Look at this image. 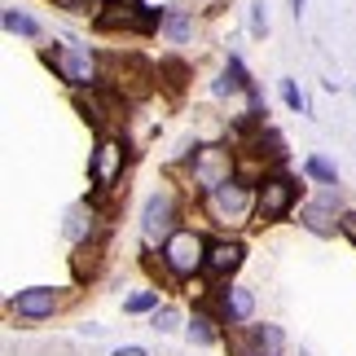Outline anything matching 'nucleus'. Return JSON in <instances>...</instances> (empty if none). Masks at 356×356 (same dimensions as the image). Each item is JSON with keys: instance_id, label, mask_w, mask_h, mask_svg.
<instances>
[{"instance_id": "nucleus-14", "label": "nucleus", "mask_w": 356, "mask_h": 356, "mask_svg": "<svg viewBox=\"0 0 356 356\" xmlns=\"http://www.w3.org/2000/svg\"><path fill=\"white\" fill-rule=\"evenodd\" d=\"M102 251H106V242L102 238H88V242H79V251H75V277H92L97 273V264H102Z\"/></svg>"}, {"instance_id": "nucleus-25", "label": "nucleus", "mask_w": 356, "mask_h": 356, "mask_svg": "<svg viewBox=\"0 0 356 356\" xmlns=\"http://www.w3.org/2000/svg\"><path fill=\"white\" fill-rule=\"evenodd\" d=\"M339 234L356 246V211H343V216H339Z\"/></svg>"}, {"instance_id": "nucleus-23", "label": "nucleus", "mask_w": 356, "mask_h": 356, "mask_svg": "<svg viewBox=\"0 0 356 356\" xmlns=\"http://www.w3.org/2000/svg\"><path fill=\"white\" fill-rule=\"evenodd\" d=\"M282 102L291 106V111H308V102H304V92L295 88V79H282Z\"/></svg>"}, {"instance_id": "nucleus-5", "label": "nucleus", "mask_w": 356, "mask_h": 356, "mask_svg": "<svg viewBox=\"0 0 356 356\" xmlns=\"http://www.w3.org/2000/svg\"><path fill=\"white\" fill-rule=\"evenodd\" d=\"M189 168H194V185L202 189V194H211V189H220L225 181H234V154H229L225 145H202V149H194Z\"/></svg>"}, {"instance_id": "nucleus-8", "label": "nucleus", "mask_w": 356, "mask_h": 356, "mask_svg": "<svg viewBox=\"0 0 356 356\" xmlns=\"http://www.w3.org/2000/svg\"><path fill=\"white\" fill-rule=\"evenodd\" d=\"M88 176H92V185H97V194H106V189L123 176V145L115 141V136H102L97 141L92 163H88Z\"/></svg>"}, {"instance_id": "nucleus-26", "label": "nucleus", "mask_w": 356, "mask_h": 356, "mask_svg": "<svg viewBox=\"0 0 356 356\" xmlns=\"http://www.w3.org/2000/svg\"><path fill=\"white\" fill-rule=\"evenodd\" d=\"M251 31H255V35H264V31H268V13H264V0H259V5H255V13H251Z\"/></svg>"}, {"instance_id": "nucleus-15", "label": "nucleus", "mask_w": 356, "mask_h": 356, "mask_svg": "<svg viewBox=\"0 0 356 356\" xmlns=\"http://www.w3.org/2000/svg\"><path fill=\"white\" fill-rule=\"evenodd\" d=\"M255 348L259 356H286V334L277 330V325H255Z\"/></svg>"}, {"instance_id": "nucleus-7", "label": "nucleus", "mask_w": 356, "mask_h": 356, "mask_svg": "<svg viewBox=\"0 0 356 356\" xmlns=\"http://www.w3.org/2000/svg\"><path fill=\"white\" fill-rule=\"evenodd\" d=\"M141 234L145 242H168L176 234V198L172 194H149L141 211Z\"/></svg>"}, {"instance_id": "nucleus-27", "label": "nucleus", "mask_w": 356, "mask_h": 356, "mask_svg": "<svg viewBox=\"0 0 356 356\" xmlns=\"http://www.w3.org/2000/svg\"><path fill=\"white\" fill-rule=\"evenodd\" d=\"M111 356H149V352L136 348V343H128V348H119V352H111Z\"/></svg>"}, {"instance_id": "nucleus-19", "label": "nucleus", "mask_w": 356, "mask_h": 356, "mask_svg": "<svg viewBox=\"0 0 356 356\" xmlns=\"http://www.w3.org/2000/svg\"><path fill=\"white\" fill-rule=\"evenodd\" d=\"M189 339H194V343H202V348L220 339V334H216V321L207 317V312H194V321H189Z\"/></svg>"}, {"instance_id": "nucleus-18", "label": "nucleus", "mask_w": 356, "mask_h": 356, "mask_svg": "<svg viewBox=\"0 0 356 356\" xmlns=\"http://www.w3.org/2000/svg\"><path fill=\"white\" fill-rule=\"evenodd\" d=\"M304 172L312 176V181H321V185H339V168L330 159H321V154H312L308 163H304Z\"/></svg>"}, {"instance_id": "nucleus-12", "label": "nucleus", "mask_w": 356, "mask_h": 356, "mask_svg": "<svg viewBox=\"0 0 356 356\" xmlns=\"http://www.w3.org/2000/svg\"><path fill=\"white\" fill-rule=\"evenodd\" d=\"M299 220H304L317 238H330L334 229H339V220H334V198H325V202H308V207L299 211Z\"/></svg>"}, {"instance_id": "nucleus-24", "label": "nucleus", "mask_w": 356, "mask_h": 356, "mask_svg": "<svg viewBox=\"0 0 356 356\" xmlns=\"http://www.w3.org/2000/svg\"><path fill=\"white\" fill-rule=\"evenodd\" d=\"M154 330H159V334L176 330V308H154Z\"/></svg>"}, {"instance_id": "nucleus-9", "label": "nucleus", "mask_w": 356, "mask_h": 356, "mask_svg": "<svg viewBox=\"0 0 356 356\" xmlns=\"http://www.w3.org/2000/svg\"><path fill=\"white\" fill-rule=\"evenodd\" d=\"M9 308L18 312L22 321H44V317H53V308H58V291H49V286H31V291L13 295Z\"/></svg>"}, {"instance_id": "nucleus-20", "label": "nucleus", "mask_w": 356, "mask_h": 356, "mask_svg": "<svg viewBox=\"0 0 356 356\" xmlns=\"http://www.w3.org/2000/svg\"><path fill=\"white\" fill-rule=\"evenodd\" d=\"M168 75V88H176L181 92L185 88V79H189V66L181 62V58H168V62H159V79Z\"/></svg>"}, {"instance_id": "nucleus-17", "label": "nucleus", "mask_w": 356, "mask_h": 356, "mask_svg": "<svg viewBox=\"0 0 356 356\" xmlns=\"http://www.w3.org/2000/svg\"><path fill=\"white\" fill-rule=\"evenodd\" d=\"M5 31H13V35H40V22L31 18V13L5 5Z\"/></svg>"}, {"instance_id": "nucleus-21", "label": "nucleus", "mask_w": 356, "mask_h": 356, "mask_svg": "<svg viewBox=\"0 0 356 356\" xmlns=\"http://www.w3.org/2000/svg\"><path fill=\"white\" fill-rule=\"evenodd\" d=\"M149 308H159V291H136L128 304H123V312H149Z\"/></svg>"}, {"instance_id": "nucleus-1", "label": "nucleus", "mask_w": 356, "mask_h": 356, "mask_svg": "<svg viewBox=\"0 0 356 356\" xmlns=\"http://www.w3.org/2000/svg\"><path fill=\"white\" fill-rule=\"evenodd\" d=\"M168 13L141 5V0H106V9L97 13V31H136V35H149L154 26H163Z\"/></svg>"}, {"instance_id": "nucleus-6", "label": "nucleus", "mask_w": 356, "mask_h": 356, "mask_svg": "<svg viewBox=\"0 0 356 356\" xmlns=\"http://www.w3.org/2000/svg\"><path fill=\"white\" fill-rule=\"evenodd\" d=\"M295 198H299V181H291V176H264L259 181V194H255V216L259 220H282L286 211L295 207Z\"/></svg>"}, {"instance_id": "nucleus-3", "label": "nucleus", "mask_w": 356, "mask_h": 356, "mask_svg": "<svg viewBox=\"0 0 356 356\" xmlns=\"http://www.w3.org/2000/svg\"><path fill=\"white\" fill-rule=\"evenodd\" d=\"M44 62L58 66L62 79L75 84V88H92V84H97V53H92L88 44H79V40H66V44L58 53H49Z\"/></svg>"}, {"instance_id": "nucleus-10", "label": "nucleus", "mask_w": 356, "mask_h": 356, "mask_svg": "<svg viewBox=\"0 0 356 356\" xmlns=\"http://www.w3.org/2000/svg\"><path fill=\"white\" fill-rule=\"evenodd\" d=\"M242 255H246L242 242H229V238L207 242V273H211V277H229V273H238Z\"/></svg>"}, {"instance_id": "nucleus-22", "label": "nucleus", "mask_w": 356, "mask_h": 356, "mask_svg": "<svg viewBox=\"0 0 356 356\" xmlns=\"http://www.w3.org/2000/svg\"><path fill=\"white\" fill-rule=\"evenodd\" d=\"M53 5L66 9V13H102L106 0H53Z\"/></svg>"}, {"instance_id": "nucleus-11", "label": "nucleus", "mask_w": 356, "mask_h": 356, "mask_svg": "<svg viewBox=\"0 0 356 356\" xmlns=\"http://www.w3.org/2000/svg\"><path fill=\"white\" fill-rule=\"evenodd\" d=\"M251 308H255V299H251V291H242V286H229V291L220 295V317H225V325H242L246 317H251Z\"/></svg>"}, {"instance_id": "nucleus-16", "label": "nucleus", "mask_w": 356, "mask_h": 356, "mask_svg": "<svg viewBox=\"0 0 356 356\" xmlns=\"http://www.w3.org/2000/svg\"><path fill=\"white\" fill-rule=\"evenodd\" d=\"M189 31H194L189 13H181V9H168V18H163V35H168V40H176V44H185V40H189Z\"/></svg>"}, {"instance_id": "nucleus-13", "label": "nucleus", "mask_w": 356, "mask_h": 356, "mask_svg": "<svg viewBox=\"0 0 356 356\" xmlns=\"http://www.w3.org/2000/svg\"><path fill=\"white\" fill-rule=\"evenodd\" d=\"M66 238L71 242H88L92 238V207L88 202H75L71 216H66Z\"/></svg>"}, {"instance_id": "nucleus-4", "label": "nucleus", "mask_w": 356, "mask_h": 356, "mask_svg": "<svg viewBox=\"0 0 356 356\" xmlns=\"http://www.w3.org/2000/svg\"><path fill=\"white\" fill-rule=\"evenodd\" d=\"M207 211H211L220 225H242L246 216L255 211L251 185H246V181H225L220 189H211V194H207Z\"/></svg>"}, {"instance_id": "nucleus-2", "label": "nucleus", "mask_w": 356, "mask_h": 356, "mask_svg": "<svg viewBox=\"0 0 356 356\" xmlns=\"http://www.w3.org/2000/svg\"><path fill=\"white\" fill-rule=\"evenodd\" d=\"M163 264H168L172 277H194L198 268H207V242H202L194 229H176V234L163 242Z\"/></svg>"}]
</instances>
